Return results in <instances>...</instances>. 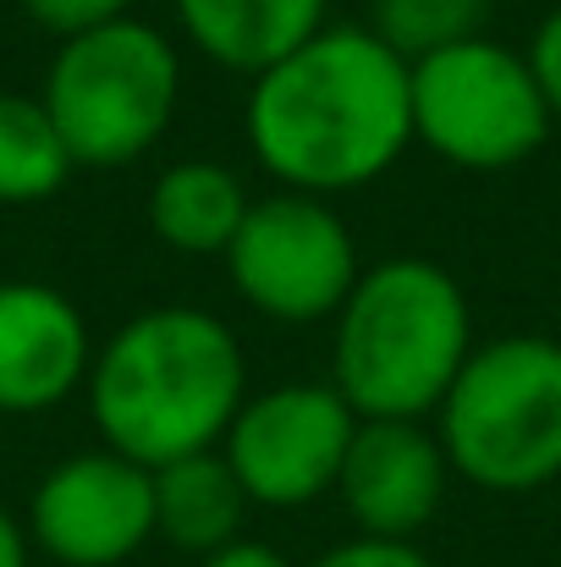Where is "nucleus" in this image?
Listing matches in <instances>:
<instances>
[{
  "label": "nucleus",
  "instance_id": "obj_1",
  "mask_svg": "<svg viewBox=\"0 0 561 567\" xmlns=\"http://www.w3.org/2000/svg\"><path fill=\"white\" fill-rule=\"evenodd\" d=\"M242 133L259 172L287 193L370 188L413 150V61L370 22H325L253 78Z\"/></svg>",
  "mask_w": 561,
  "mask_h": 567
},
{
  "label": "nucleus",
  "instance_id": "obj_7",
  "mask_svg": "<svg viewBox=\"0 0 561 567\" xmlns=\"http://www.w3.org/2000/svg\"><path fill=\"white\" fill-rule=\"evenodd\" d=\"M226 276L231 292L270 326H320L342 315L364 259L331 198L276 188L248 204L226 248Z\"/></svg>",
  "mask_w": 561,
  "mask_h": 567
},
{
  "label": "nucleus",
  "instance_id": "obj_20",
  "mask_svg": "<svg viewBox=\"0 0 561 567\" xmlns=\"http://www.w3.org/2000/svg\"><path fill=\"white\" fill-rule=\"evenodd\" d=\"M198 567H292L276 546H264V540H231V546H220V551H209V557H198Z\"/></svg>",
  "mask_w": 561,
  "mask_h": 567
},
{
  "label": "nucleus",
  "instance_id": "obj_13",
  "mask_svg": "<svg viewBox=\"0 0 561 567\" xmlns=\"http://www.w3.org/2000/svg\"><path fill=\"white\" fill-rule=\"evenodd\" d=\"M248 491L220 457V446L177 457L155 468V540L177 546L187 557H209L231 540H242L248 518Z\"/></svg>",
  "mask_w": 561,
  "mask_h": 567
},
{
  "label": "nucleus",
  "instance_id": "obj_22",
  "mask_svg": "<svg viewBox=\"0 0 561 567\" xmlns=\"http://www.w3.org/2000/svg\"><path fill=\"white\" fill-rule=\"evenodd\" d=\"M557 337H561V315H557Z\"/></svg>",
  "mask_w": 561,
  "mask_h": 567
},
{
  "label": "nucleus",
  "instance_id": "obj_17",
  "mask_svg": "<svg viewBox=\"0 0 561 567\" xmlns=\"http://www.w3.org/2000/svg\"><path fill=\"white\" fill-rule=\"evenodd\" d=\"M22 11H28L33 28H44L55 39H72V33L133 17V0H22Z\"/></svg>",
  "mask_w": 561,
  "mask_h": 567
},
{
  "label": "nucleus",
  "instance_id": "obj_16",
  "mask_svg": "<svg viewBox=\"0 0 561 567\" xmlns=\"http://www.w3.org/2000/svg\"><path fill=\"white\" fill-rule=\"evenodd\" d=\"M496 0H370V28L402 55L424 61L446 44L479 39Z\"/></svg>",
  "mask_w": 561,
  "mask_h": 567
},
{
  "label": "nucleus",
  "instance_id": "obj_8",
  "mask_svg": "<svg viewBox=\"0 0 561 567\" xmlns=\"http://www.w3.org/2000/svg\"><path fill=\"white\" fill-rule=\"evenodd\" d=\"M353 435L359 413L331 380H281L248 391L231 430L220 435V457L231 463L253 507L292 513L336 491Z\"/></svg>",
  "mask_w": 561,
  "mask_h": 567
},
{
  "label": "nucleus",
  "instance_id": "obj_4",
  "mask_svg": "<svg viewBox=\"0 0 561 567\" xmlns=\"http://www.w3.org/2000/svg\"><path fill=\"white\" fill-rule=\"evenodd\" d=\"M457 480L490 496H529L561 480V337L479 342L435 408Z\"/></svg>",
  "mask_w": 561,
  "mask_h": 567
},
{
  "label": "nucleus",
  "instance_id": "obj_5",
  "mask_svg": "<svg viewBox=\"0 0 561 567\" xmlns=\"http://www.w3.org/2000/svg\"><path fill=\"white\" fill-rule=\"evenodd\" d=\"M39 100L77 166L116 172L172 133L183 105V55L155 22L122 17L61 39Z\"/></svg>",
  "mask_w": 561,
  "mask_h": 567
},
{
  "label": "nucleus",
  "instance_id": "obj_21",
  "mask_svg": "<svg viewBox=\"0 0 561 567\" xmlns=\"http://www.w3.org/2000/svg\"><path fill=\"white\" fill-rule=\"evenodd\" d=\"M28 557H33L28 524H17V518L0 507V567H28Z\"/></svg>",
  "mask_w": 561,
  "mask_h": 567
},
{
  "label": "nucleus",
  "instance_id": "obj_15",
  "mask_svg": "<svg viewBox=\"0 0 561 567\" xmlns=\"http://www.w3.org/2000/svg\"><path fill=\"white\" fill-rule=\"evenodd\" d=\"M72 172L77 161L66 138L55 133L44 100L0 89V204L6 209L44 204L72 183Z\"/></svg>",
  "mask_w": 561,
  "mask_h": 567
},
{
  "label": "nucleus",
  "instance_id": "obj_2",
  "mask_svg": "<svg viewBox=\"0 0 561 567\" xmlns=\"http://www.w3.org/2000/svg\"><path fill=\"white\" fill-rule=\"evenodd\" d=\"M83 396L111 452L166 468L220 446L248 402V359L220 315L198 303H160L138 309L94 348Z\"/></svg>",
  "mask_w": 561,
  "mask_h": 567
},
{
  "label": "nucleus",
  "instance_id": "obj_19",
  "mask_svg": "<svg viewBox=\"0 0 561 567\" xmlns=\"http://www.w3.org/2000/svg\"><path fill=\"white\" fill-rule=\"evenodd\" d=\"M523 55H529V66H534V83H540L551 116H561V6L534 28V39H529Z\"/></svg>",
  "mask_w": 561,
  "mask_h": 567
},
{
  "label": "nucleus",
  "instance_id": "obj_9",
  "mask_svg": "<svg viewBox=\"0 0 561 567\" xmlns=\"http://www.w3.org/2000/svg\"><path fill=\"white\" fill-rule=\"evenodd\" d=\"M28 540L61 567H122L155 540V468L100 446L61 457L28 502Z\"/></svg>",
  "mask_w": 561,
  "mask_h": 567
},
{
  "label": "nucleus",
  "instance_id": "obj_11",
  "mask_svg": "<svg viewBox=\"0 0 561 567\" xmlns=\"http://www.w3.org/2000/svg\"><path fill=\"white\" fill-rule=\"evenodd\" d=\"M94 337L50 281H0V413H50L89 385Z\"/></svg>",
  "mask_w": 561,
  "mask_h": 567
},
{
  "label": "nucleus",
  "instance_id": "obj_10",
  "mask_svg": "<svg viewBox=\"0 0 561 567\" xmlns=\"http://www.w3.org/2000/svg\"><path fill=\"white\" fill-rule=\"evenodd\" d=\"M446 485L451 463L429 419H359L336 496L359 524V535L413 540L418 529L435 524Z\"/></svg>",
  "mask_w": 561,
  "mask_h": 567
},
{
  "label": "nucleus",
  "instance_id": "obj_14",
  "mask_svg": "<svg viewBox=\"0 0 561 567\" xmlns=\"http://www.w3.org/2000/svg\"><path fill=\"white\" fill-rule=\"evenodd\" d=\"M248 188L231 166L220 161H177L166 166L155 183H149V198H144V215H149V231L177 248V254H220L231 248L242 215H248Z\"/></svg>",
  "mask_w": 561,
  "mask_h": 567
},
{
  "label": "nucleus",
  "instance_id": "obj_3",
  "mask_svg": "<svg viewBox=\"0 0 561 567\" xmlns=\"http://www.w3.org/2000/svg\"><path fill=\"white\" fill-rule=\"evenodd\" d=\"M474 348L463 281L424 254H391L364 265L336 315L331 385L359 419H435Z\"/></svg>",
  "mask_w": 561,
  "mask_h": 567
},
{
  "label": "nucleus",
  "instance_id": "obj_12",
  "mask_svg": "<svg viewBox=\"0 0 561 567\" xmlns=\"http://www.w3.org/2000/svg\"><path fill=\"white\" fill-rule=\"evenodd\" d=\"M187 44L242 78H259L287 50L314 39L331 17V0H172Z\"/></svg>",
  "mask_w": 561,
  "mask_h": 567
},
{
  "label": "nucleus",
  "instance_id": "obj_6",
  "mask_svg": "<svg viewBox=\"0 0 561 567\" xmlns=\"http://www.w3.org/2000/svg\"><path fill=\"white\" fill-rule=\"evenodd\" d=\"M551 105L523 50L479 33L413 61V144L457 172H507L551 138Z\"/></svg>",
  "mask_w": 561,
  "mask_h": 567
},
{
  "label": "nucleus",
  "instance_id": "obj_18",
  "mask_svg": "<svg viewBox=\"0 0 561 567\" xmlns=\"http://www.w3.org/2000/svg\"><path fill=\"white\" fill-rule=\"evenodd\" d=\"M309 567H435L413 540H374V535H353L331 551H320Z\"/></svg>",
  "mask_w": 561,
  "mask_h": 567
}]
</instances>
